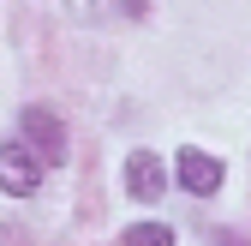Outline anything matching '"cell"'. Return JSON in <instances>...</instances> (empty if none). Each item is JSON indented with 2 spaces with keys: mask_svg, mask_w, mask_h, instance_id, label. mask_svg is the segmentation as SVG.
I'll return each instance as SVG.
<instances>
[{
  "mask_svg": "<svg viewBox=\"0 0 251 246\" xmlns=\"http://www.w3.org/2000/svg\"><path fill=\"white\" fill-rule=\"evenodd\" d=\"M120 246H174V228L168 222H132L120 234Z\"/></svg>",
  "mask_w": 251,
  "mask_h": 246,
  "instance_id": "5",
  "label": "cell"
},
{
  "mask_svg": "<svg viewBox=\"0 0 251 246\" xmlns=\"http://www.w3.org/2000/svg\"><path fill=\"white\" fill-rule=\"evenodd\" d=\"M126 192L144 198V204L162 198V192H168V168H162V156H150V150H132V156H126Z\"/></svg>",
  "mask_w": 251,
  "mask_h": 246,
  "instance_id": "2",
  "label": "cell"
},
{
  "mask_svg": "<svg viewBox=\"0 0 251 246\" xmlns=\"http://www.w3.org/2000/svg\"><path fill=\"white\" fill-rule=\"evenodd\" d=\"M42 186V156H30V144H0V192L30 198Z\"/></svg>",
  "mask_w": 251,
  "mask_h": 246,
  "instance_id": "1",
  "label": "cell"
},
{
  "mask_svg": "<svg viewBox=\"0 0 251 246\" xmlns=\"http://www.w3.org/2000/svg\"><path fill=\"white\" fill-rule=\"evenodd\" d=\"M174 168H179V186H185V192H198V198L222 192V162H215V156H203V150H179V156H174Z\"/></svg>",
  "mask_w": 251,
  "mask_h": 246,
  "instance_id": "4",
  "label": "cell"
},
{
  "mask_svg": "<svg viewBox=\"0 0 251 246\" xmlns=\"http://www.w3.org/2000/svg\"><path fill=\"white\" fill-rule=\"evenodd\" d=\"M24 144H36L42 168L48 162H66V132H60V120L48 108H24Z\"/></svg>",
  "mask_w": 251,
  "mask_h": 246,
  "instance_id": "3",
  "label": "cell"
}]
</instances>
